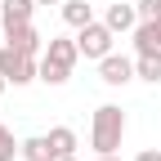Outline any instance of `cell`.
Segmentation results:
<instances>
[{
    "instance_id": "obj_3",
    "label": "cell",
    "mask_w": 161,
    "mask_h": 161,
    "mask_svg": "<svg viewBox=\"0 0 161 161\" xmlns=\"http://www.w3.org/2000/svg\"><path fill=\"white\" fill-rule=\"evenodd\" d=\"M0 76L9 80V85H31V80H40V58L5 45L0 49Z\"/></svg>"
},
{
    "instance_id": "obj_7",
    "label": "cell",
    "mask_w": 161,
    "mask_h": 161,
    "mask_svg": "<svg viewBox=\"0 0 161 161\" xmlns=\"http://www.w3.org/2000/svg\"><path fill=\"white\" fill-rule=\"evenodd\" d=\"M130 36H134V49L139 54H157L161 49V18H139V27Z\"/></svg>"
},
{
    "instance_id": "obj_10",
    "label": "cell",
    "mask_w": 161,
    "mask_h": 161,
    "mask_svg": "<svg viewBox=\"0 0 161 161\" xmlns=\"http://www.w3.org/2000/svg\"><path fill=\"white\" fill-rule=\"evenodd\" d=\"M23 161H58L49 134H31V139H23Z\"/></svg>"
},
{
    "instance_id": "obj_8",
    "label": "cell",
    "mask_w": 161,
    "mask_h": 161,
    "mask_svg": "<svg viewBox=\"0 0 161 161\" xmlns=\"http://www.w3.org/2000/svg\"><path fill=\"white\" fill-rule=\"evenodd\" d=\"M5 45H14V49H23V54H45V36H40L31 23L27 27H14V31H5Z\"/></svg>"
},
{
    "instance_id": "obj_19",
    "label": "cell",
    "mask_w": 161,
    "mask_h": 161,
    "mask_svg": "<svg viewBox=\"0 0 161 161\" xmlns=\"http://www.w3.org/2000/svg\"><path fill=\"white\" fill-rule=\"evenodd\" d=\"M5 90H9V80H5V76H0V94H5Z\"/></svg>"
},
{
    "instance_id": "obj_14",
    "label": "cell",
    "mask_w": 161,
    "mask_h": 161,
    "mask_svg": "<svg viewBox=\"0 0 161 161\" xmlns=\"http://www.w3.org/2000/svg\"><path fill=\"white\" fill-rule=\"evenodd\" d=\"M14 157H23V139H14V130L0 121V161H14Z\"/></svg>"
},
{
    "instance_id": "obj_9",
    "label": "cell",
    "mask_w": 161,
    "mask_h": 161,
    "mask_svg": "<svg viewBox=\"0 0 161 161\" xmlns=\"http://www.w3.org/2000/svg\"><path fill=\"white\" fill-rule=\"evenodd\" d=\"M103 23H108L116 36H121V31H134V27H139V9H134V5H125V0H116V5H108Z\"/></svg>"
},
{
    "instance_id": "obj_16",
    "label": "cell",
    "mask_w": 161,
    "mask_h": 161,
    "mask_svg": "<svg viewBox=\"0 0 161 161\" xmlns=\"http://www.w3.org/2000/svg\"><path fill=\"white\" fill-rule=\"evenodd\" d=\"M134 161H161V148H143V152H139Z\"/></svg>"
},
{
    "instance_id": "obj_5",
    "label": "cell",
    "mask_w": 161,
    "mask_h": 161,
    "mask_svg": "<svg viewBox=\"0 0 161 161\" xmlns=\"http://www.w3.org/2000/svg\"><path fill=\"white\" fill-rule=\"evenodd\" d=\"M139 72H134V58L125 54H108V58H98V80H103L108 90H121V85H130Z\"/></svg>"
},
{
    "instance_id": "obj_18",
    "label": "cell",
    "mask_w": 161,
    "mask_h": 161,
    "mask_svg": "<svg viewBox=\"0 0 161 161\" xmlns=\"http://www.w3.org/2000/svg\"><path fill=\"white\" fill-rule=\"evenodd\" d=\"M36 5H63V0H36Z\"/></svg>"
},
{
    "instance_id": "obj_2",
    "label": "cell",
    "mask_w": 161,
    "mask_h": 161,
    "mask_svg": "<svg viewBox=\"0 0 161 161\" xmlns=\"http://www.w3.org/2000/svg\"><path fill=\"white\" fill-rule=\"evenodd\" d=\"M121 139H125V112L116 103H98L90 116V148L98 152H121Z\"/></svg>"
},
{
    "instance_id": "obj_1",
    "label": "cell",
    "mask_w": 161,
    "mask_h": 161,
    "mask_svg": "<svg viewBox=\"0 0 161 161\" xmlns=\"http://www.w3.org/2000/svg\"><path fill=\"white\" fill-rule=\"evenodd\" d=\"M76 63H80V45H76V40L49 36L45 54H40V80H45V85H67Z\"/></svg>"
},
{
    "instance_id": "obj_20",
    "label": "cell",
    "mask_w": 161,
    "mask_h": 161,
    "mask_svg": "<svg viewBox=\"0 0 161 161\" xmlns=\"http://www.w3.org/2000/svg\"><path fill=\"white\" fill-rule=\"evenodd\" d=\"M58 161H80V157H76V152H72V157H58Z\"/></svg>"
},
{
    "instance_id": "obj_13",
    "label": "cell",
    "mask_w": 161,
    "mask_h": 161,
    "mask_svg": "<svg viewBox=\"0 0 161 161\" xmlns=\"http://www.w3.org/2000/svg\"><path fill=\"white\" fill-rule=\"evenodd\" d=\"M49 143H54V152H58V157H72L80 139H76V130H72V125H54V130H49Z\"/></svg>"
},
{
    "instance_id": "obj_6",
    "label": "cell",
    "mask_w": 161,
    "mask_h": 161,
    "mask_svg": "<svg viewBox=\"0 0 161 161\" xmlns=\"http://www.w3.org/2000/svg\"><path fill=\"white\" fill-rule=\"evenodd\" d=\"M36 14V0H0V27L14 31V27H27Z\"/></svg>"
},
{
    "instance_id": "obj_11",
    "label": "cell",
    "mask_w": 161,
    "mask_h": 161,
    "mask_svg": "<svg viewBox=\"0 0 161 161\" xmlns=\"http://www.w3.org/2000/svg\"><path fill=\"white\" fill-rule=\"evenodd\" d=\"M63 23H67V27L94 23V0H63Z\"/></svg>"
},
{
    "instance_id": "obj_17",
    "label": "cell",
    "mask_w": 161,
    "mask_h": 161,
    "mask_svg": "<svg viewBox=\"0 0 161 161\" xmlns=\"http://www.w3.org/2000/svg\"><path fill=\"white\" fill-rule=\"evenodd\" d=\"M94 161H121V152H98Z\"/></svg>"
},
{
    "instance_id": "obj_12",
    "label": "cell",
    "mask_w": 161,
    "mask_h": 161,
    "mask_svg": "<svg viewBox=\"0 0 161 161\" xmlns=\"http://www.w3.org/2000/svg\"><path fill=\"white\" fill-rule=\"evenodd\" d=\"M134 72H139V80H148V85H161V49L157 54H134Z\"/></svg>"
},
{
    "instance_id": "obj_15",
    "label": "cell",
    "mask_w": 161,
    "mask_h": 161,
    "mask_svg": "<svg viewBox=\"0 0 161 161\" xmlns=\"http://www.w3.org/2000/svg\"><path fill=\"white\" fill-rule=\"evenodd\" d=\"M139 18H161V0H134Z\"/></svg>"
},
{
    "instance_id": "obj_4",
    "label": "cell",
    "mask_w": 161,
    "mask_h": 161,
    "mask_svg": "<svg viewBox=\"0 0 161 161\" xmlns=\"http://www.w3.org/2000/svg\"><path fill=\"white\" fill-rule=\"evenodd\" d=\"M112 40H116V31L108 27V23H85V27H76V45H80V58H108L112 54Z\"/></svg>"
}]
</instances>
